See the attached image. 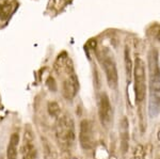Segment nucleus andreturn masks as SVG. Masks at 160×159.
<instances>
[{"mask_svg":"<svg viewBox=\"0 0 160 159\" xmlns=\"http://www.w3.org/2000/svg\"><path fill=\"white\" fill-rule=\"evenodd\" d=\"M47 108H48V112H49V114L52 115V117H58L59 113H60V106H59V105L55 102H48Z\"/></svg>","mask_w":160,"mask_h":159,"instance_id":"ddd939ff","label":"nucleus"},{"mask_svg":"<svg viewBox=\"0 0 160 159\" xmlns=\"http://www.w3.org/2000/svg\"><path fill=\"white\" fill-rule=\"evenodd\" d=\"M22 159H38V151L32 140L25 137V143L22 147Z\"/></svg>","mask_w":160,"mask_h":159,"instance_id":"9d476101","label":"nucleus"},{"mask_svg":"<svg viewBox=\"0 0 160 159\" xmlns=\"http://www.w3.org/2000/svg\"><path fill=\"white\" fill-rule=\"evenodd\" d=\"M98 115L102 125L105 128H109L112 123L113 109L108 95L106 93H102L98 98Z\"/></svg>","mask_w":160,"mask_h":159,"instance_id":"20e7f679","label":"nucleus"},{"mask_svg":"<svg viewBox=\"0 0 160 159\" xmlns=\"http://www.w3.org/2000/svg\"><path fill=\"white\" fill-rule=\"evenodd\" d=\"M133 77H135L136 102H142L146 95V75H145V63L139 57H137L135 61Z\"/></svg>","mask_w":160,"mask_h":159,"instance_id":"7ed1b4c3","label":"nucleus"},{"mask_svg":"<svg viewBox=\"0 0 160 159\" xmlns=\"http://www.w3.org/2000/svg\"><path fill=\"white\" fill-rule=\"evenodd\" d=\"M79 142L83 150H91L94 147V132L90 121L83 120L80 123Z\"/></svg>","mask_w":160,"mask_h":159,"instance_id":"39448f33","label":"nucleus"},{"mask_svg":"<svg viewBox=\"0 0 160 159\" xmlns=\"http://www.w3.org/2000/svg\"><path fill=\"white\" fill-rule=\"evenodd\" d=\"M148 66L149 75L148 113L152 117H156L160 113V67L156 48H152L148 51Z\"/></svg>","mask_w":160,"mask_h":159,"instance_id":"f257e3e1","label":"nucleus"},{"mask_svg":"<svg viewBox=\"0 0 160 159\" xmlns=\"http://www.w3.org/2000/svg\"><path fill=\"white\" fill-rule=\"evenodd\" d=\"M102 67H104L106 78H107L108 84L111 89H117L118 82V75L117 64L111 56H104L102 60Z\"/></svg>","mask_w":160,"mask_h":159,"instance_id":"423d86ee","label":"nucleus"},{"mask_svg":"<svg viewBox=\"0 0 160 159\" xmlns=\"http://www.w3.org/2000/svg\"><path fill=\"white\" fill-rule=\"evenodd\" d=\"M125 64H126V73H127L128 80H130L131 72H132V64H131V60L129 57V50L127 48L125 49Z\"/></svg>","mask_w":160,"mask_h":159,"instance_id":"f8f14e48","label":"nucleus"},{"mask_svg":"<svg viewBox=\"0 0 160 159\" xmlns=\"http://www.w3.org/2000/svg\"><path fill=\"white\" fill-rule=\"evenodd\" d=\"M19 144V136L18 134H12L10 137L9 144L7 147V159H17V147Z\"/></svg>","mask_w":160,"mask_h":159,"instance_id":"1a4fd4ad","label":"nucleus"},{"mask_svg":"<svg viewBox=\"0 0 160 159\" xmlns=\"http://www.w3.org/2000/svg\"><path fill=\"white\" fill-rule=\"evenodd\" d=\"M127 117H124L120 124V139H121V150L123 153H126L129 147V126H128Z\"/></svg>","mask_w":160,"mask_h":159,"instance_id":"6e6552de","label":"nucleus"},{"mask_svg":"<svg viewBox=\"0 0 160 159\" xmlns=\"http://www.w3.org/2000/svg\"><path fill=\"white\" fill-rule=\"evenodd\" d=\"M56 137L59 144L64 148H69L74 144L75 127L69 114H65L59 119L56 125Z\"/></svg>","mask_w":160,"mask_h":159,"instance_id":"f03ea898","label":"nucleus"},{"mask_svg":"<svg viewBox=\"0 0 160 159\" xmlns=\"http://www.w3.org/2000/svg\"><path fill=\"white\" fill-rule=\"evenodd\" d=\"M13 9L10 2H3V3L0 4V18L6 19L10 16V14L12 13Z\"/></svg>","mask_w":160,"mask_h":159,"instance_id":"9b49d317","label":"nucleus"},{"mask_svg":"<svg viewBox=\"0 0 160 159\" xmlns=\"http://www.w3.org/2000/svg\"><path fill=\"white\" fill-rule=\"evenodd\" d=\"M78 78L74 74L73 71L68 72V78L64 79L63 83H62V94L66 99H73L76 96L77 92H78Z\"/></svg>","mask_w":160,"mask_h":159,"instance_id":"0eeeda50","label":"nucleus"},{"mask_svg":"<svg viewBox=\"0 0 160 159\" xmlns=\"http://www.w3.org/2000/svg\"><path fill=\"white\" fill-rule=\"evenodd\" d=\"M47 86L49 90H51L52 92H56L57 91V84L55 82V79L52 78V77H49V78L47 79Z\"/></svg>","mask_w":160,"mask_h":159,"instance_id":"4468645a","label":"nucleus"}]
</instances>
